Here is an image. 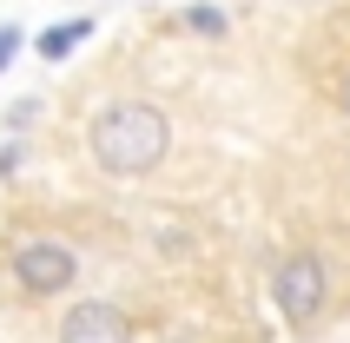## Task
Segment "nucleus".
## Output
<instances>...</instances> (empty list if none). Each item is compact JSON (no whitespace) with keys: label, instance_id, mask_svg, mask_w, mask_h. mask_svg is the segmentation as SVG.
Segmentation results:
<instances>
[{"label":"nucleus","instance_id":"f257e3e1","mask_svg":"<svg viewBox=\"0 0 350 343\" xmlns=\"http://www.w3.org/2000/svg\"><path fill=\"white\" fill-rule=\"evenodd\" d=\"M165 113L159 106H139V99H126V106H106V113L93 119V159L106 172H119V178H139V172H152L159 159H165Z\"/></svg>","mask_w":350,"mask_h":343},{"label":"nucleus","instance_id":"f03ea898","mask_svg":"<svg viewBox=\"0 0 350 343\" xmlns=\"http://www.w3.org/2000/svg\"><path fill=\"white\" fill-rule=\"evenodd\" d=\"M271 290H278V310H284L291 324H311L317 310H324V264H317L311 251H297V258L278 264Z\"/></svg>","mask_w":350,"mask_h":343},{"label":"nucleus","instance_id":"7ed1b4c3","mask_svg":"<svg viewBox=\"0 0 350 343\" xmlns=\"http://www.w3.org/2000/svg\"><path fill=\"white\" fill-rule=\"evenodd\" d=\"M14 277H20L27 290H40V297H53V290L73 284V251L53 245V238H33V245L14 251Z\"/></svg>","mask_w":350,"mask_h":343},{"label":"nucleus","instance_id":"20e7f679","mask_svg":"<svg viewBox=\"0 0 350 343\" xmlns=\"http://www.w3.org/2000/svg\"><path fill=\"white\" fill-rule=\"evenodd\" d=\"M59 343H133V324L113 304H73L59 324Z\"/></svg>","mask_w":350,"mask_h":343},{"label":"nucleus","instance_id":"39448f33","mask_svg":"<svg viewBox=\"0 0 350 343\" xmlns=\"http://www.w3.org/2000/svg\"><path fill=\"white\" fill-rule=\"evenodd\" d=\"M86 33H93V20H66V27H46V33H40V59H66Z\"/></svg>","mask_w":350,"mask_h":343},{"label":"nucleus","instance_id":"423d86ee","mask_svg":"<svg viewBox=\"0 0 350 343\" xmlns=\"http://www.w3.org/2000/svg\"><path fill=\"white\" fill-rule=\"evenodd\" d=\"M185 27H192V33H225V14H218V7H192Z\"/></svg>","mask_w":350,"mask_h":343},{"label":"nucleus","instance_id":"0eeeda50","mask_svg":"<svg viewBox=\"0 0 350 343\" xmlns=\"http://www.w3.org/2000/svg\"><path fill=\"white\" fill-rule=\"evenodd\" d=\"M14 53H20V33H14V27H0V66H14Z\"/></svg>","mask_w":350,"mask_h":343},{"label":"nucleus","instance_id":"6e6552de","mask_svg":"<svg viewBox=\"0 0 350 343\" xmlns=\"http://www.w3.org/2000/svg\"><path fill=\"white\" fill-rule=\"evenodd\" d=\"M178 343H185V337H178Z\"/></svg>","mask_w":350,"mask_h":343}]
</instances>
